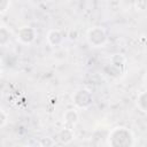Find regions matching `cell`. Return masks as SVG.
I'll list each match as a JSON object with an SVG mask.
<instances>
[{
	"label": "cell",
	"mask_w": 147,
	"mask_h": 147,
	"mask_svg": "<svg viewBox=\"0 0 147 147\" xmlns=\"http://www.w3.org/2000/svg\"><path fill=\"white\" fill-rule=\"evenodd\" d=\"M39 145H40V147H53L54 140L51 137H44V138L40 139Z\"/></svg>",
	"instance_id": "10"
},
{
	"label": "cell",
	"mask_w": 147,
	"mask_h": 147,
	"mask_svg": "<svg viewBox=\"0 0 147 147\" xmlns=\"http://www.w3.org/2000/svg\"><path fill=\"white\" fill-rule=\"evenodd\" d=\"M109 142L111 147H131L133 138L131 132L125 127H116L109 137Z\"/></svg>",
	"instance_id": "1"
},
{
	"label": "cell",
	"mask_w": 147,
	"mask_h": 147,
	"mask_svg": "<svg viewBox=\"0 0 147 147\" xmlns=\"http://www.w3.org/2000/svg\"><path fill=\"white\" fill-rule=\"evenodd\" d=\"M63 119H64V123L67 125L65 127H70L71 129V126L75 125L77 123V121H78V114L74 109H68L63 115Z\"/></svg>",
	"instance_id": "7"
},
{
	"label": "cell",
	"mask_w": 147,
	"mask_h": 147,
	"mask_svg": "<svg viewBox=\"0 0 147 147\" xmlns=\"http://www.w3.org/2000/svg\"><path fill=\"white\" fill-rule=\"evenodd\" d=\"M47 41L52 46H59L63 41V36L60 30L53 29L47 33Z\"/></svg>",
	"instance_id": "6"
},
{
	"label": "cell",
	"mask_w": 147,
	"mask_h": 147,
	"mask_svg": "<svg viewBox=\"0 0 147 147\" xmlns=\"http://www.w3.org/2000/svg\"><path fill=\"white\" fill-rule=\"evenodd\" d=\"M72 99H74L75 105L77 107H79V108H83V109L88 108L93 102V98H92L91 92L85 90V88L76 91L74 96H72Z\"/></svg>",
	"instance_id": "3"
},
{
	"label": "cell",
	"mask_w": 147,
	"mask_h": 147,
	"mask_svg": "<svg viewBox=\"0 0 147 147\" xmlns=\"http://www.w3.org/2000/svg\"><path fill=\"white\" fill-rule=\"evenodd\" d=\"M6 121H7V116H6V114L0 109V126L5 125Z\"/></svg>",
	"instance_id": "12"
},
{
	"label": "cell",
	"mask_w": 147,
	"mask_h": 147,
	"mask_svg": "<svg viewBox=\"0 0 147 147\" xmlns=\"http://www.w3.org/2000/svg\"><path fill=\"white\" fill-rule=\"evenodd\" d=\"M10 40V32L3 28V26H0V45H6L8 44Z\"/></svg>",
	"instance_id": "9"
},
{
	"label": "cell",
	"mask_w": 147,
	"mask_h": 147,
	"mask_svg": "<svg viewBox=\"0 0 147 147\" xmlns=\"http://www.w3.org/2000/svg\"><path fill=\"white\" fill-rule=\"evenodd\" d=\"M36 30L31 26H22L18 31H17V40L22 44H31L34 39H36Z\"/></svg>",
	"instance_id": "4"
},
{
	"label": "cell",
	"mask_w": 147,
	"mask_h": 147,
	"mask_svg": "<svg viewBox=\"0 0 147 147\" xmlns=\"http://www.w3.org/2000/svg\"><path fill=\"white\" fill-rule=\"evenodd\" d=\"M87 40L94 47H101L107 41L106 31L101 26H94L87 32Z\"/></svg>",
	"instance_id": "2"
},
{
	"label": "cell",
	"mask_w": 147,
	"mask_h": 147,
	"mask_svg": "<svg viewBox=\"0 0 147 147\" xmlns=\"http://www.w3.org/2000/svg\"><path fill=\"white\" fill-rule=\"evenodd\" d=\"M147 95H146V92L142 91L138 94V99H137V105H138V108L142 111V113H146V107H147Z\"/></svg>",
	"instance_id": "8"
},
{
	"label": "cell",
	"mask_w": 147,
	"mask_h": 147,
	"mask_svg": "<svg viewBox=\"0 0 147 147\" xmlns=\"http://www.w3.org/2000/svg\"><path fill=\"white\" fill-rule=\"evenodd\" d=\"M8 6H9V2H8V1L0 0V14L5 13V11L7 10V8H8Z\"/></svg>",
	"instance_id": "11"
},
{
	"label": "cell",
	"mask_w": 147,
	"mask_h": 147,
	"mask_svg": "<svg viewBox=\"0 0 147 147\" xmlns=\"http://www.w3.org/2000/svg\"><path fill=\"white\" fill-rule=\"evenodd\" d=\"M74 137H75L74 130L70 129V127H64V129H62L61 131H59L56 138H57V140H59L61 144L67 145V144H69V142H71V141L74 140Z\"/></svg>",
	"instance_id": "5"
}]
</instances>
